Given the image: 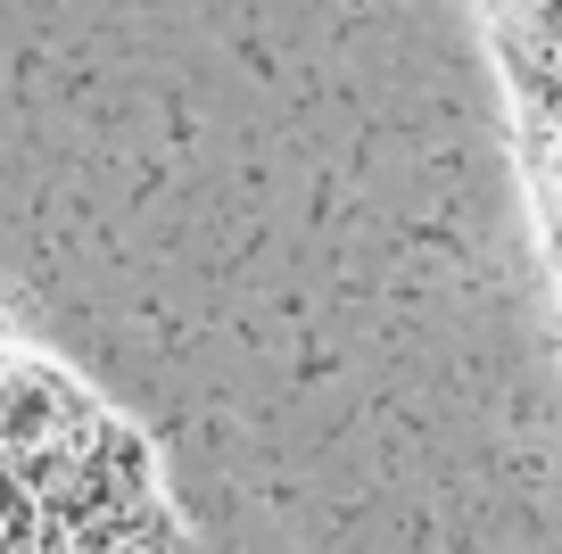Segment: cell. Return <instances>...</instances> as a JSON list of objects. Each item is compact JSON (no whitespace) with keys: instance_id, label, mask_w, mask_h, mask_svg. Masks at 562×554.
<instances>
[{"instance_id":"cell-1","label":"cell","mask_w":562,"mask_h":554,"mask_svg":"<svg viewBox=\"0 0 562 554\" xmlns=\"http://www.w3.org/2000/svg\"><path fill=\"white\" fill-rule=\"evenodd\" d=\"M480 9H488L496 58H505L529 182H538L546 241H554V265H562V0H480Z\"/></svg>"}]
</instances>
